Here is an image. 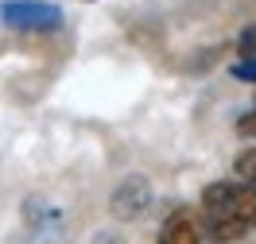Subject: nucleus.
<instances>
[{"label":"nucleus","instance_id":"f03ea898","mask_svg":"<svg viewBox=\"0 0 256 244\" xmlns=\"http://www.w3.org/2000/svg\"><path fill=\"white\" fill-rule=\"evenodd\" d=\"M0 19L12 31H54L62 27V8L50 0H8L0 8Z\"/></svg>","mask_w":256,"mask_h":244},{"label":"nucleus","instance_id":"0eeeda50","mask_svg":"<svg viewBox=\"0 0 256 244\" xmlns=\"http://www.w3.org/2000/svg\"><path fill=\"white\" fill-rule=\"evenodd\" d=\"M233 78H240V81H256V54H252V58H240V62L233 66Z\"/></svg>","mask_w":256,"mask_h":244},{"label":"nucleus","instance_id":"6e6552de","mask_svg":"<svg viewBox=\"0 0 256 244\" xmlns=\"http://www.w3.org/2000/svg\"><path fill=\"white\" fill-rule=\"evenodd\" d=\"M237 50H240V58H252V54H256V27H244Z\"/></svg>","mask_w":256,"mask_h":244},{"label":"nucleus","instance_id":"f257e3e1","mask_svg":"<svg viewBox=\"0 0 256 244\" xmlns=\"http://www.w3.org/2000/svg\"><path fill=\"white\" fill-rule=\"evenodd\" d=\"M194 213H198L206 241L237 244L256 229V186L252 182H210Z\"/></svg>","mask_w":256,"mask_h":244},{"label":"nucleus","instance_id":"1a4fd4ad","mask_svg":"<svg viewBox=\"0 0 256 244\" xmlns=\"http://www.w3.org/2000/svg\"><path fill=\"white\" fill-rule=\"evenodd\" d=\"M86 4H94V0H86Z\"/></svg>","mask_w":256,"mask_h":244},{"label":"nucleus","instance_id":"39448f33","mask_svg":"<svg viewBox=\"0 0 256 244\" xmlns=\"http://www.w3.org/2000/svg\"><path fill=\"white\" fill-rule=\"evenodd\" d=\"M233 171H237V179H240V182H252V186H256V144H252V147H244V151H237Z\"/></svg>","mask_w":256,"mask_h":244},{"label":"nucleus","instance_id":"7ed1b4c3","mask_svg":"<svg viewBox=\"0 0 256 244\" xmlns=\"http://www.w3.org/2000/svg\"><path fill=\"white\" fill-rule=\"evenodd\" d=\"M152 202H156L152 182H148L144 175H124V179L116 182L112 198H109V213L116 221H140V217L152 210Z\"/></svg>","mask_w":256,"mask_h":244},{"label":"nucleus","instance_id":"423d86ee","mask_svg":"<svg viewBox=\"0 0 256 244\" xmlns=\"http://www.w3.org/2000/svg\"><path fill=\"white\" fill-rule=\"evenodd\" d=\"M237 132L244 136V140H252V144H256V109H248V113L237 116Z\"/></svg>","mask_w":256,"mask_h":244},{"label":"nucleus","instance_id":"20e7f679","mask_svg":"<svg viewBox=\"0 0 256 244\" xmlns=\"http://www.w3.org/2000/svg\"><path fill=\"white\" fill-rule=\"evenodd\" d=\"M160 244H206L202 225H198V213L190 210H175L167 217V225L160 233Z\"/></svg>","mask_w":256,"mask_h":244}]
</instances>
